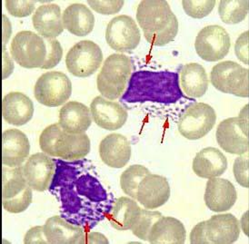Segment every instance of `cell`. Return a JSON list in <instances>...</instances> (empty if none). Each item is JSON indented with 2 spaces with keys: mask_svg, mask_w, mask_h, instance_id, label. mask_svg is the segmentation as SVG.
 Here are the masks:
<instances>
[{
  "mask_svg": "<svg viewBox=\"0 0 249 244\" xmlns=\"http://www.w3.org/2000/svg\"><path fill=\"white\" fill-rule=\"evenodd\" d=\"M32 22L34 28L44 39L55 38L64 31L61 9L55 4L41 5L37 7Z\"/></svg>",
  "mask_w": 249,
  "mask_h": 244,
  "instance_id": "cell-21",
  "label": "cell"
},
{
  "mask_svg": "<svg viewBox=\"0 0 249 244\" xmlns=\"http://www.w3.org/2000/svg\"><path fill=\"white\" fill-rule=\"evenodd\" d=\"M215 121L216 114L212 106L205 103H194L181 114L178 127L183 137L198 140L213 129Z\"/></svg>",
  "mask_w": 249,
  "mask_h": 244,
  "instance_id": "cell-8",
  "label": "cell"
},
{
  "mask_svg": "<svg viewBox=\"0 0 249 244\" xmlns=\"http://www.w3.org/2000/svg\"><path fill=\"white\" fill-rule=\"evenodd\" d=\"M90 113L97 126L108 131H115L123 127L128 116L124 106L103 97L93 99L90 105Z\"/></svg>",
  "mask_w": 249,
  "mask_h": 244,
  "instance_id": "cell-13",
  "label": "cell"
},
{
  "mask_svg": "<svg viewBox=\"0 0 249 244\" xmlns=\"http://www.w3.org/2000/svg\"><path fill=\"white\" fill-rule=\"evenodd\" d=\"M45 235L50 244H79L82 228L74 226L61 217H50L44 224Z\"/></svg>",
  "mask_w": 249,
  "mask_h": 244,
  "instance_id": "cell-26",
  "label": "cell"
},
{
  "mask_svg": "<svg viewBox=\"0 0 249 244\" xmlns=\"http://www.w3.org/2000/svg\"><path fill=\"white\" fill-rule=\"evenodd\" d=\"M150 174L149 170L140 164H134L124 170L120 177V186L126 195L137 200V193L139 183L146 175Z\"/></svg>",
  "mask_w": 249,
  "mask_h": 244,
  "instance_id": "cell-30",
  "label": "cell"
},
{
  "mask_svg": "<svg viewBox=\"0 0 249 244\" xmlns=\"http://www.w3.org/2000/svg\"><path fill=\"white\" fill-rule=\"evenodd\" d=\"M211 83L222 93L239 98L249 97V71L233 61L215 65L211 71Z\"/></svg>",
  "mask_w": 249,
  "mask_h": 244,
  "instance_id": "cell-7",
  "label": "cell"
},
{
  "mask_svg": "<svg viewBox=\"0 0 249 244\" xmlns=\"http://www.w3.org/2000/svg\"><path fill=\"white\" fill-rule=\"evenodd\" d=\"M106 40L111 49L118 52H131L139 47L141 35L137 23L131 16L120 15L108 23Z\"/></svg>",
  "mask_w": 249,
  "mask_h": 244,
  "instance_id": "cell-12",
  "label": "cell"
},
{
  "mask_svg": "<svg viewBox=\"0 0 249 244\" xmlns=\"http://www.w3.org/2000/svg\"><path fill=\"white\" fill-rule=\"evenodd\" d=\"M133 61L124 54H113L105 60L97 78V89L103 98L115 100L120 98L131 77Z\"/></svg>",
  "mask_w": 249,
  "mask_h": 244,
  "instance_id": "cell-3",
  "label": "cell"
},
{
  "mask_svg": "<svg viewBox=\"0 0 249 244\" xmlns=\"http://www.w3.org/2000/svg\"><path fill=\"white\" fill-rule=\"evenodd\" d=\"M72 94V83L62 72L52 71L43 74L36 82L34 95L38 103L49 107L65 104Z\"/></svg>",
  "mask_w": 249,
  "mask_h": 244,
  "instance_id": "cell-9",
  "label": "cell"
},
{
  "mask_svg": "<svg viewBox=\"0 0 249 244\" xmlns=\"http://www.w3.org/2000/svg\"><path fill=\"white\" fill-rule=\"evenodd\" d=\"M237 199L234 184L219 177L210 178L207 183L204 200L208 209L223 212L231 209Z\"/></svg>",
  "mask_w": 249,
  "mask_h": 244,
  "instance_id": "cell-16",
  "label": "cell"
},
{
  "mask_svg": "<svg viewBox=\"0 0 249 244\" xmlns=\"http://www.w3.org/2000/svg\"><path fill=\"white\" fill-rule=\"evenodd\" d=\"M58 124L68 133H85L92 124L89 108L82 103L70 101L60 109Z\"/></svg>",
  "mask_w": 249,
  "mask_h": 244,
  "instance_id": "cell-23",
  "label": "cell"
},
{
  "mask_svg": "<svg viewBox=\"0 0 249 244\" xmlns=\"http://www.w3.org/2000/svg\"><path fill=\"white\" fill-rule=\"evenodd\" d=\"M89 7L97 13L102 15H113L118 13L124 6L123 0H95L88 2Z\"/></svg>",
  "mask_w": 249,
  "mask_h": 244,
  "instance_id": "cell-36",
  "label": "cell"
},
{
  "mask_svg": "<svg viewBox=\"0 0 249 244\" xmlns=\"http://www.w3.org/2000/svg\"><path fill=\"white\" fill-rule=\"evenodd\" d=\"M47 46V57L42 69H51L56 66L63 57V49L61 44L55 38L45 39Z\"/></svg>",
  "mask_w": 249,
  "mask_h": 244,
  "instance_id": "cell-33",
  "label": "cell"
},
{
  "mask_svg": "<svg viewBox=\"0 0 249 244\" xmlns=\"http://www.w3.org/2000/svg\"><path fill=\"white\" fill-rule=\"evenodd\" d=\"M180 82L184 93L189 98H201L208 91V75L199 64L185 65L180 71Z\"/></svg>",
  "mask_w": 249,
  "mask_h": 244,
  "instance_id": "cell-27",
  "label": "cell"
},
{
  "mask_svg": "<svg viewBox=\"0 0 249 244\" xmlns=\"http://www.w3.org/2000/svg\"><path fill=\"white\" fill-rule=\"evenodd\" d=\"M239 224L241 225V229H242L243 231H244V233L249 236V211H247V212L243 215L241 222H240Z\"/></svg>",
  "mask_w": 249,
  "mask_h": 244,
  "instance_id": "cell-43",
  "label": "cell"
},
{
  "mask_svg": "<svg viewBox=\"0 0 249 244\" xmlns=\"http://www.w3.org/2000/svg\"><path fill=\"white\" fill-rule=\"evenodd\" d=\"M102 62V50L96 43L90 40L76 43L66 57V65L70 74L83 78L95 74Z\"/></svg>",
  "mask_w": 249,
  "mask_h": 244,
  "instance_id": "cell-10",
  "label": "cell"
},
{
  "mask_svg": "<svg viewBox=\"0 0 249 244\" xmlns=\"http://www.w3.org/2000/svg\"><path fill=\"white\" fill-rule=\"evenodd\" d=\"M64 28L76 36L89 35L95 27V16L83 4H72L62 14Z\"/></svg>",
  "mask_w": 249,
  "mask_h": 244,
  "instance_id": "cell-25",
  "label": "cell"
},
{
  "mask_svg": "<svg viewBox=\"0 0 249 244\" xmlns=\"http://www.w3.org/2000/svg\"><path fill=\"white\" fill-rule=\"evenodd\" d=\"M240 230L238 220L231 213L214 215L206 221V233L210 244H234Z\"/></svg>",
  "mask_w": 249,
  "mask_h": 244,
  "instance_id": "cell-20",
  "label": "cell"
},
{
  "mask_svg": "<svg viewBox=\"0 0 249 244\" xmlns=\"http://www.w3.org/2000/svg\"><path fill=\"white\" fill-rule=\"evenodd\" d=\"M2 17H3V23H2V26H3V29H2L3 49H6V45L8 42L11 33H12V28H11V24H10L9 19L7 18V16L3 15Z\"/></svg>",
  "mask_w": 249,
  "mask_h": 244,
  "instance_id": "cell-42",
  "label": "cell"
},
{
  "mask_svg": "<svg viewBox=\"0 0 249 244\" xmlns=\"http://www.w3.org/2000/svg\"><path fill=\"white\" fill-rule=\"evenodd\" d=\"M230 46L229 33L225 28L216 25L202 28L195 42L196 54L208 62H216L226 57Z\"/></svg>",
  "mask_w": 249,
  "mask_h": 244,
  "instance_id": "cell-11",
  "label": "cell"
},
{
  "mask_svg": "<svg viewBox=\"0 0 249 244\" xmlns=\"http://www.w3.org/2000/svg\"><path fill=\"white\" fill-rule=\"evenodd\" d=\"M131 146L127 138L119 133H111L99 145L100 158L111 168H123L130 160Z\"/></svg>",
  "mask_w": 249,
  "mask_h": 244,
  "instance_id": "cell-18",
  "label": "cell"
},
{
  "mask_svg": "<svg viewBox=\"0 0 249 244\" xmlns=\"http://www.w3.org/2000/svg\"><path fill=\"white\" fill-rule=\"evenodd\" d=\"M10 53L16 63L25 68H41L47 57L45 39L31 31H21L15 35Z\"/></svg>",
  "mask_w": 249,
  "mask_h": 244,
  "instance_id": "cell-6",
  "label": "cell"
},
{
  "mask_svg": "<svg viewBox=\"0 0 249 244\" xmlns=\"http://www.w3.org/2000/svg\"><path fill=\"white\" fill-rule=\"evenodd\" d=\"M141 208L132 198L120 197L114 203L108 220L116 230H131L137 222Z\"/></svg>",
  "mask_w": 249,
  "mask_h": 244,
  "instance_id": "cell-28",
  "label": "cell"
},
{
  "mask_svg": "<svg viewBox=\"0 0 249 244\" xmlns=\"http://www.w3.org/2000/svg\"><path fill=\"white\" fill-rule=\"evenodd\" d=\"M21 166L2 168V206L8 212L20 213L30 206L33 193Z\"/></svg>",
  "mask_w": 249,
  "mask_h": 244,
  "instance_id": "cell-4",
  "label": "cell"
},
{
  "mask_svg": "<svg viewBox=\"0 0 249 244\" xmlns=\"http://www.w3.org/2000/svg\"><path fill=\"white\" fill-rule=\"evenodd\" d=\"M160 217H162V214L160 211L141 209L137 222L132 227L133 234L142 241H148L151 228Z\"/></svg>",
  "mask_w": 249,
  "mask_h": 244,
  "instance_id": "cell-31",
  "label": "cell"
},
{
  "mask_svg": "<svg viewBox=\"0 0 249 244\" xmlns=\"http://www.w3.org/2000/svg\"><path fill=\"white\" fill-rule=\"evenodd\" d=\"M249 0H222L218 13L222 21L229 25L242 22L249 14Z\"/></svg>",
  "mask_w": 249,
  "mask_h": 244,
  "instance_id": "cell-29",
  "label": "cell"
},
{
  "mask_svg": "<svg viewBox=\"0 0 249 244\" xmlns=\"http://www.w3.org/2000/svg\"><path fill=\"white\" fill-rule=\"evenodd\" d=\"M137 20L146 41L162 47L172 42L178 33V21L165 0H144L137 9Z\"/></svg>",
  "mask_w": 249,
  "mask_h": 244,
  "instance_id": "cell-1",
  "label": "cell"
},
{
  "mask_svg": "<svg viewBox=\"0 0 249 244\" xmlns=\"http://www.w3.org/2000/svg\"><path fill=\"white\" fill-rule=\"evenodd\" d=\"M26 244H47L49 241L45 235L44 226H36L28 230L24 238Z\"/></svg>",
  "mask_w": 249,
  "mask_h": 244,
  "instance_id": "cell-38",
  "label": "cell"
},
{
  "mask_svg": "<svg viewBox=\"0 0 249 244\" xmlns=\"http://www.w3.org/2000/svg\"><path fill=\"white\" fill-rule=\"evenodd\" d=\"M249 31L244 32L238 36L235 44L236 57L245 65H249Z\"/></svg>",
  "mask_w": 249,
  "mask_h": 244,
  "instance_id": "cell-37",
  "label": "cell"
},
{
  "mask_svg": "<svg viewBox=\"0 0 249 244\" xmlns=\"http://www.w3.org/2000/svg\"><path fill=\"white\" fill-rule=\"evenodd\" d=\"M108 244V240L100 232H89L84 233L83 236L79 241V244Z\"/></svg>",
  "mask_w": 249,
  "mask_h": 244,
  "instance_id": "cell-40",
  "label": "cell"
},
{
  "mask_svg": "<svg viewBox=\"0 0 249 244\" xmlns=\"http://www.w3.org/2000/svg\"><path fill=\"white\" fill-rule=\"evenodd\" d=\"M216 141L219 146L229 154H241L249 152V105L240 112L239 116L222 121L216 129Z\"/></svg>",
  "mask_w": 249,
  "mask_h": 244,
  "instance_id": "cell-5",
  "label": "cell"
},
{
  "mask_svg": "<svg viewBox=\"0 0 249 244\" xmlns=\"http://www.w3.org/2000/svg\"><path fill=\"white\" fill-rule=\"evenodd\" d=\"M233 172L235 181L244 188H249V154L239 155L234 163Z\"/></svg>",
  "mask_w": 249,
  "mask_h": 244,
  "instance_id": "cell-35",
  "label": "cell"
},
{
  "mask_svg": "<svg viewBox=\"0 0 249 244\" xmlns=\"http://www.w3.org/2000/svg\"><path fill=\"white\" fill-rule=\"evenodd\" d=\"M214 0H185L182 1L186 14L193 18H203L212 12L215 6Z\"/></svg>",
  "mask_w": 249,
  "mask_h": 244,
  "instance_id": "cell-32",
  "label": "cell"
},
{
  "mask_svg": "<svg viewBox=\"0 0 249 244\" xmlns=\"http://www.w3.org/2000/svg\"><path fill=\"white\" fill-rule=\"evenodd\" d=\"M187 230L184 224L174 217L162 216L154 223L148 235L152 244H183L186 242Z\"/></svg>",
  "mask_w": 249,
  "mask_h": 244,
  "instance_id": "cell-24",
  "label": "cell"
},
{
  "mask_svg": "<svg viewBox=\"0 0 249 244\" xmlns=\"http://www.w3.org/2000/svg\"><path fill=\"white\" fill-rule=\"evenodd\" d=\"M170 197V185L167 179L159 175H146L139 183L137 200L145 209H158Z\"/></svg>",
  "mask_w": 249,
  "mask_h": 244,
  "instance_id": "cell-14",
  "label": "cell"
},
{
  "mask_svg": "<svg viewBox=\"0 0 249 244\" xmlns=\"http://www.w3.org/2000/svg\"><path fill=\"white\" fill-rule=\"evenodd\" d=\"M192 167L198 177L210 179L219 177L227 171L228 160L218 149L207 147L195 156Z\"/></svg>",
  "mask_w": 249,
  "mask_h": 244,
  "instance_id": "cell-22",
  "label": "cell"
},
{
  "mask_svg": "<svg viewBox=\"0 0 249 244\" xmlns=\"http://www.w3.org/2000/svg\"><path fill=\"white\" fill-rule=\"evenodd\" d=\"M2 56H3V65H2L3 76L2 77H3V79H6L7 77H9L12 74V72L14 70V65H13V62H12L6 49H3Z\"/></svg>",
  "mask_w": 249,
  "mask_h": 244,
  "instance_id": "cell-41",
  "label": "cell"
},
{
  "mask_svg": "<svg viewBox=\"0 0 249 244\" xmlns=\"http://www.w3.org/2000/svg\"><path fill=\"white\" fill-rule=\"evenodd\" d=\"M55 164L49 154L37 153L28 158L24 175L28 185L36 192H45L51 184Z\"/></svg>",
  "mask_w": 249,
  "mask_h": 244,
  "instance_id": "cell-15",
  "label": "cell"
},
{
  "mask_svg": "<svg viewBox=\"0 0 249 244\" xmlns=\"http://www.w3.org/2000/svg\"><path fill=\"white\" fill-rule=\"evenodd\" d=\"M36 1L7 0L5 2L8 13L16 17H26L35 10Z\"/></svg>",
  "mask_w": 249,
  "mask_h": 244,
  "instance_id": "cell-34",
  "label": "cell"
},
{
  "mask_svg": "<svg viewBox=\"0 0 249 244\" xmlns=\"http://www.w3.org/2000/svg\"><path fill=\"white\" fill-rule=\"evenodd\" d=\"M39 146L45 154L69 161L80 160L90 152V139L87 133H70L59 124H54L43 130Z\"/></svg>",
  "mask_w": 249,
  "mask_h": 244,
  "instance_id": "cell-2",
  "label": "cell"
},
{
  "mask_svg": "<svg viewBox=\"0 0 249 244\" xmlns=\"http://www.w3.org/2000/svg\"><path fill=\"white\" fill-rule=\"evenodd\" d=\"M190 244H210L206 233V221L196 224L190 232Z\"/></svg>",
  "mask_w": 249,
  "mask_h": 244,
  "instance_id": "cell-39",
  "label": "cell"
},
{
  "mask_svg": "<svg viewBox=\"0 0 249 244\" xmlns=\"http://www.w3.org/2000/svg\"><path fill=\"white\" fill-rule=\"evenodd\" d=\"M34 114L32 100L20 92H11L2 101V115L9 125L21 126L28 124Z\"/></svg>",
  "mask_w": 249,
  "mask_h": 244,
  "instance_id": "cell-19",
  "label": "cell"
},
{
  "mask_svg": "<svg viewBox=\"0 0 249 244\" xmlns=\"http://www.w3.org/2000/svg\"><path fill=\"white\" fill-rule=\"evenodd\" d=\"M30 144L28 136L20 130L8 129L2 133V163L18 167L28 159Z\"/></svg>",
  "mask_w": 249,
  "mask_h": 244,
  "instance_id": "cell-17",
  "label": "cell"
}]
</instances>
